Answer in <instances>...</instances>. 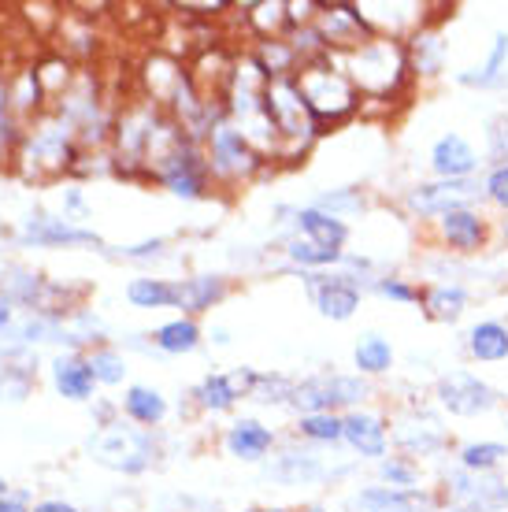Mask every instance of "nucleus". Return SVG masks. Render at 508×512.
I'll use <instances>...</instances> for the list:
<instances>
[{
	"instance_id": "obj_6",
	"label": "nucleus",
	"mask_w": 508,
	"mask_h": 512,
	"mask_svg": "<svg viewBox=\"0 0 508 512\" xmlns=\"http://www.w3.org/2000/svg\"><path fill=\"white\" fill-rule=\"evenodd\" d=\"M89 449L97 461L115 468V472H141L153 461V438L138 427H123V423H112L101 435H93Z\"/></svg>"
},
{
	"instance_id": "obj_46",
	"label": "nucleus",
	"mask_w": 508,
	"mask_h": 512,
	"mask_svg": "<svg viewBox=\"0 0 508 512\" xmlns=\"http://www.w3.org/2000/svg\"><path fill=\"white\" fill-rule=\"evenodd\" d=\"M249 512H286V509H249Z\"/></svg>"
},
{
	"instance_id": "obj_39",
	"label": "nucleus",
	"mask_w": 508,
	"mask_h": 512,
	"mask_svg": "<svg viewBox=\"0 0 508 512\" xmlns=\"http://www.w3.org/2000/svg\"><path fill=\"white\" fill-rule=\"evenodd\" d=\"M483 193L497 208H505L508 212V164L490 167V175H486V182H483Z\"/></svg>"
},
{
	"instance_id": "obj_25",
	"label": "nucleus",
	"mask_w": 508,
	"mask_h": 512,
	"mask_svg": "<svg viewBox=\"0 0 508 512\" xmlns=\"http://www.w3.org/2000/svg\"><path fill=\"white\" fill-rule=\"evenodd\" d=\"M353 360L364 375H382L394 368V346L382 334H364L353 349Z\"/></svg>"
},
{
	"instance_id": "obj_16",
	"label": "nucleus",
	"mask_w": 508,
	"mask_h": 512,
	"mask_svg": "<svg viewBox=\"0 0 508 512\" xmlns=\"http://www.w3.org/2000/svg\"><path fill=\"white\" fill-rule=\"evenodd\" d=\"M293 223H297V231L305 234L308 242L323 245V249H338V253H342L345 238H349V227H345V219L327 216V212H319L316 205L301 208V212L293 216Z\"/></svg>"
},
{
	"instance_id": "obj_43",
	"label": "nucleus",
	"mask_w": 508,
	"mask_h": 512,
	"mask_svg": "<svg viewBox=\"0 0 508 512\" xmlns=\"http://www.w3.org/2000/svg\"><path fill=\"white\" fill-rule=\"evenodd\" d=\"M34 512H78L75 505H67V501H41Z\"/></svg>"
},
{
	"instance_id": "obj_24",
	"label": "nucleus",
	"mask_w": 508,
	"mask_h": 512,
	"mask_svg": "<svg viewBox=\"0 0 508 512\" xmlns=\"http://www.w3.org/2000/svg\"><path fill=\"white\" fill-rule=\"evenodd\" d=\"M267 475L279 483H316V479H327V468L312 453H286L279 457V464H267Z\"/></svg>"
},
{
	"instance_id": "obj_50",
	"label": "nucleus",
	"mask_w": 508,
	"mask_h": 512,
	"mask_svg": "<svg viewBox=\"0 0 508 512\" xmlns=\"http://www.w3.org/2000/svg\"><path fill=\"white\" fill-rule=\"evenodd\" d=\"M505 427H508V423H505Z\"/></svg>"
},
{
	"instance_id": "obj_8",
	"label": "nucleus",
	"mask_w": 508,
	"mask_h": 512,
	"mask_svg": "<svg viewBox=\"0 0 508 512\" xmlns=\"http://www.w3.org/2000/svg\"><path fill=\"white\" fill-rule=\"evenodd\" d=\"M438 405L453 416H483L497 405L494 386H486L479 375L471 372H449L438 379Z\"/></svg>"
},
{
	"instance_id": "obj_21",
	"label": "nucleus",
	"mask_w": 508,
	"mask_h": 512,
	"mask_svg": "<svg viewBox=\"0 0 508 512\" xmlns=\"http://www.w3.org/2000/svg\"><path fill=\"white\" fill-rule=\"evenodd\" d=\"M505 78H508V30H501V34L494 38L490 56H486V64L464 71L460 82H464V86H479V90H494V86H501Z\"/></svg>"
},
{
	"instance_id": "obj_47",
	"label": "nucleus",
	"mask_w": 508,
	"mask_h": 512,
	"mask_svg": "<svg viewBox=\"0 0 508 512\" xmlns=\"http://www.w3.org/2000/svg\"><path fill=\"white\" fill-rule=\"evenodd\" d=\"M0 494H8V483H4V479H0Z\"/></svg>"
},
{
	"instance_id": "obj_13",
	"label": "nucleus",
	"mask_w": 508,
	"mask_h": 512,
	"mask_svg": "<svg viewBox=\"0 0 508 512\" xmlns=\"http://www.w3.org/2000/svg\"><path fill=\"white\" fill-rule=\"evenodd\" d=\"M356 512H442L431 494L416 490H394V487H368L353 498Z\"/></svg>"
},
{
	"instance_id": "obj_17",
	"label": "nucleus",
	"mask_w": 508,
	"mask_h": 512,
	"mask_svg": "<svg viewBox=\"0 0 508 512\" xmlns=\"http://www.w3.org/2000/svg\"><path fill=\"white\" fill-rule=\"evenodd\" d=\"M420 305L431 320L457 323L464 316V308H468V294H464V286H457V282H438L427 294H420Z\"/></svg>"
},
{
	"instance_id": "obj_38",
	"label": "nucleus",
	"mask_w": 508,
	"mask_h": 512,
	"mask_svg": "<svg viewBox=\"0 0 508 512\" xmlns=\"http://www.w3.org/2000/svg\"><path fill=\"white\" fill-rule=\"evenodd\" d=\"M249 19L260 26V34H264V41H267V38H275L279 26L290 19V8H286V4H256L253 12H249Z\"/></svg>"
},
{
	"instance_id": "obj_22",
	"label": "nucleus",
	"mask_w": 508,
	"mask_h": 512,
	"mask_svg": "<svg viewBox=\"0 0 508 512\" xmlns=\"http://www.w3.org/2000/svg\"><path fill=\"white\" fill-rule=\"evenodd\" d=\"M52 379H56V390L64 397H75V401H86L93 394V368H89V360H78V357H60L56 360V368H52Z\"/></svg>"
},
{
	"instance_id": "obj_40",
	"label": "nucleus",
	"mask_w": 508,
	"mask_h": 512,
	"mask_svg": "<svg viewBox=\"0 0 508 512\" xmlns=\"http://www.w3.org/2000/svg\"><path fill=\"white\" fill-rule=\"evenodd\" d=\"M486 141H490V160L508 164V116L490 119V127H486Z\"/></svg>"
},
{
	"instance_id": "obj_15",
	"label": "nucleus",
	"mask_w": 508,
	"mask_h": 512,
	"mask_svg": "<svg viewBox=\"0 0 508 512\" xmlns=\"http://www.w3.org/2000/svg\"><path fill=\"white\" fill-rule=\"evenodd\" d=\"M345 423V442L360 453V457H386V423L375 412L353 409L349 416H342Z\"/></svg>"
},
{
	"instance_id": "obj_9",
	"label": "nucleus",
	"mask_w": 508,
	"mask_h": 512,
	"mask_svg": "<svg viewBox=\"0 0 508 512\" xmlns=\"http://www.w3.org/2000/svg\"><path fill=\"white\" fill-rule=\"evenodd\" d=\"M212 171L219 175H230V179H245V175H253L256 167H260V153H256L249 138H245L238 127H230V123H219L212 130Z\"/></svg>"
},
{
	"instance_id": "obj_49",
	"label": "nucleus",
	"mask_w": 508,
	"mask_h": 512,
	"mask_svg": "<svg viewBox=\"0 0 508 512\" xmlns=\"http://www.w3.org/2000/svg\"><path fill=\"white\" fill-rule=\"evenodd\" d=\"M308 512H323V509H308Z\"/></svg>"
},
{
	"instance_id": "obj_35",
	"label": "nucleus",
	"mask_w": 508,
	"mask_h": 512,
	"mask_svg": "<svg viewBox=\"0 0 508 512\" xmlns=\"http://www.w3.org/2000/svg\"><path fill=\"white\" fill-rule=\"evenodd\" d=\"M89 368H93V379L97 383H123V375H127V364H123V357L119 353H112V349H97L93 357H89Z\"/></svg>"
},
{
	"instance_id": "obj_48",
	"label": "nucleus",
	"mask_w": 508,
	"mask_h": 512,
	"mask_svg": "<svg viewBox=\"0 0 508 512\" xmlns=\"http://www.w3.org/2000/svg\"><path fill=\"white\" fill-rule=\"evenodd\" d=\"M501 234H505V238H508V219H505V223H501Z\"/></svg>"
},
{
	"instance_id": "obj_10",
	"label": "nucleus",
	"mask_w": 508,
	"mask_h": 512,
	"mask_svg": "<svg viewBox=\"0 0 508 512\" xmlns=\"http://www.w3.org/2000/svg\"><path fill=\"white\" fill-rule=\"evenodd\" d=\"M316 308L327 320H349L360 308V279L356 275H305Z\"/></svg>"
},
{
	"instance_id": "obj_30",
	"label": "nucleus",
	"mask_w": 508,
	"mask_h": 512,
	"mask_svg": "<svg viewBox=\"0 0 508 512\" xmlns=\"http://www.w3.org/2000/svg\"><path fill=\"white\" fill-rule=\"evenodd\" d=\"M505 457L508 449L501 442H468V446L460 449V468H468V472H494Z\"/></svg>"
},
{
	"instance_id": "obj_36",
	"label": "nucleus",
	"mask_w": 508,
	"mask_h": 512,
	"mask_svg": "<svg viewBox=\"0 0 508 512\" xmlns=\"http://www.w3.org/2000/svg\"><path fill=\"white\" fill-rule=\"evenodd\" d=\"M293 386H297V383L282 379V375H256V383H253V390H249V394H253L256 401L271 405V401H290Z\"/></svg>"
},
{
	"instance_id": "obj_19",
	"label": "nucleus",
	"mask_w": 508,
	"mask_h": 512,
	"mask_svg": "<svg viewBox=\"0 0 508 512\" xmlns=\"http://www.w3.org/2000/svg\"><path fill=\"white\" fill-rule=\"evenodd\" d=\"M271 446H275V435L256 420L234 423V427L227 431V449L234 453V457H242V461H260Z\"/></svg>"
},
{
	"instance_id": "obj_4",
	"label": "nucleus",
	"mask_w": 508,
	"mask_h": 512,
	"mask_svg": "<svg viewBox=\"0 0 508 512\" xmlns=\"http://www.w3.org/2000/svg\"><path fill=\"white\" fill-rule=\"evenodd\" d=\"M508 483L494 472H468L449 468L445 472V512H505Z\"/></svg>"
},
{
	"instance_id": "obj_37",
	"label": "nucleus",
	"mask_w": 508,
	"mask_h": 512,
	"mask_svg": "<svg viewBox=\"0 0 508 512\" xmlns=\"http://www.w3.org/2000/svg\"><path fill=\"white\" fill-rule=\"evenodd\" d=\"M316 208L327 212V216L342 219L345 212H360V208H364V197H360V190H334V193H323L316 201Z\"/></svg>"
},
{
	"instance_id": "obj_23",
	"label": "nucleus",
	"mask_w": 508,
	"mask_h": 512,
	"mask_svg": "<svg viewBox=\"0 0 508 512\" xmlns=\"http://www.w3.org/2000/svg\"><path fill=\"white\" fill-rule=\"evenodd\" d=\"M23 242H34V245H97V234L67 227V223H60V219H38V223H30V227H26Z\"/></svg>"
},
{
	"instance_id": "obj_2",
	"label": "nucleus",
	"mask_w": 508,
	"mask_h": 512,
	"mask_svg": "<svg viewBox=\"0 0 508 512\" xmlns=\"http://www.w3.org/2000/svg\"><path fill=\"white\" fill-rule=\"evenodd\" d=\"M293 78H297V90H301L305 104L312 108L319 127L323 123H342V119H349L360 108V93H356V86L345 75V67L334 60L331 52L301 64V71Z\"/></svg>"
},
{
	"instance_id": "obj_14",
	"label": "nucleus",
	"mask_w": 508,
	"mask_h": 512,
	"mask_svg": "<svg viewBox=\"0 0 508 512\" xmlns=\"http://www.w3.org/2000/svg\"><path fill=\"white\" fill-rule=\"evenodd\" d=\"M431 167L438 179H471L475 167H479V156H475L468 138H460V134H442L431 149Z\"/></svg>"
},
{
	"instance_id": "obj_33",
	"label": "nucleus",
	"mask_w": 508,
	"mask_h": 512,
	"mask_svg": "<svg viewBox=\"0 0 508 512\" xmlns=\"http://www.w3.org/2000/svg\"><path fill=\"white\" fill-rule=\"evenodd\" d=\"M379 475L382 483L394 490H416V483H420V468L408 461V457H382Z\"/></svg>"
},
{
	"instance_id": "obj_28",
	"label": "nucleus",
	"mask_w": 508,
	"mask_h": 512,
	"mask_svg": "<svg viewBox=\"0 0 508 512\" xmlns=\"http://www.w3.org/2000/svg\"><path fill=\"white\" fill-rule=\"evenodd\" d=\"M130 305L138 308H171L175 305V286L164 279H134L127 286Z\"/></svg>"
},
{
	"instance_id": "obj_44",
	"label": "nucleus",
	"mask_w": 508,
	"mask_h": 512,
	"mask_svg": "<svg viewBox=\"0 0 508 512\" xmlns=\"http://www.w3.org/2000/svg\"><path fill=\"white\" fill-rule=\"evenodd\" d=\"M0 512H26V505L15 498H0Z\"/></svg>"
},
{
	"instance_id": "obj_5",
	"label": "nucleus",
	"mask_w": 508,
	"mask_h": 512,
	"mask_svg": "<svg viewBox=\"0 0 508 512\" xmlns=\"http://www.w3.org/2000/svg\"><path fill=\"white\" fill-rule=\"evenodd\" d=\"M368 397V383L360 375H319V379H308V383L293 386L290 405L297 412H334L345 409V405H360Z\"/></svg>"
},
{
	"instance_id": "obj_27",
	"label": "nucleus",
	"mask_w": 508,
	"mask_h": 512,
	"mask_svg": "<svg viewBox=\"0 0 508 512\" xmlns=\"http://www.w3.org/2000/svg\"><path fill=\"white\" fill-rule=\"evenodd\" d=\"M405 49H408V64H412L416 75H438V71H442L445 41L438 38V34L420 30V34L412 38V45H405Z\"/></svg>"
},
{
	"instance_id": "obj_45",
	"label": "nucleus",
	"mask_w": 508,
	"mask_h": 512,
	"mask_svg": "<svg viewBox=\"0 0 508 512\" xmlns=\"http://www.w3.org/2000/svg\"><path fill=\"white\" fill-rule=\"evenodd\" d=\"M8 320H12V308H8V301H0V331L8 327Z\"/></svg>"
},
{
	"instance_id": "obj_42",
	"label": "nucleus",
	"mask_w": 508,
	"mask_h": 512,
	"mask_svg": "<svg viewBox=\"0 0 508 512\" xmlns=\"http://www.w3.org/2000/svg\"><path fill=\"white\" fill-rule=\"evenodd\" d=\"M164 249V242L160 238H153V242H141V245H130V249H123V256H134V260H145V256H156Z\"/></svg>"
},
{
	"instance_id": "obj_7",
	"label": "nucleus",
	"mask_w": 508,
	"mask_h": 512,
	"mask_svg": "<svg viewBox=\"0 0 508 512\" xmlns=\"http://www.w3.org/2000/svg\"><path fill=\"white\" fill-rule=\"evenodd\" d=\"M479 182L475 179H438V182H423V186H412L405 193L408 212L427 219H438L445 212H457V208H471L479 201Z\"/></svg>"
},
{
	"instance_id": "obj_29",
	"label": "nucleus",
	"mask_w": 508,
	"mask_h": 512,
	"mask_svg": "<svg viewBox=\"0 0 508 512\" xmlns=\"http://www.w3.org/2000/svg\"><path fill=\"white\" fill-rule=\"evenodd\" d=\"M197 342H201V331L193 320H171L156 331V346L164 353H193Z\"/></svg>"
},
{
	"instance_id": "obj_18",
	"label": "nucleus",
	"mask_w": 508,
	"mask_h": 512,
	"mask_svg": "<svg viewBox=\"0 0 508 512\" xmlns=\"http://www.w3.org/2000/svg\"><path fill=\"white\" fill-rule=\"evenodd\" d=\"M227 294V282L219 275H197V279H186L175 286V308H186V312H204L216 301H223Z\"/></svg>"
},
{
	"instance_id": "obj_41",
	"label": "nucleus",
	"mask_w": 508,
	"mask_h": 512,
	"mask_svg": "<svg viewBox=\"0 0 508 512\" xmlns=\"http://www.w3.org/2000/svg\"><path fill=\"white\" fill-rule=\"evenodd\" d=\"M375 290H379L382 297H390V301H401V305L420 301V290H416V286H408L405 279H375Z\"/></svg>"
},
{
	"instance_id": "obj_11",
	"label": "nucleus",
	"mask_w": 508,
	"mask_h": 512,
	"mask_svg": "<svg viewBox=\"0 0 508 512\" xmlns=\"http://www.w3.org/2000/svg\"><path fill=\"white\" fill-rule=\"evenodd\" d=\"M394 442L405 449L408 457H431L445 446V427L434 420L431 412L408 409L394 420Z\"/></svg>"
},
{
	"instance_id": "obj_20",
	"label": "nucleus",
	"mask_w": 508,
	"mask_h": 512,
	"mask_svg": "<svg viewBox=\"0 0 508 512\" xmlns=\"http://www.w3.org/2000/svg\"><path fill=\"white\" fill-rule=\"evenodd\" d=\"M468 353L475 360H505L508 357V327L501 320H483L468 331Z\"/></svg>"
},
{
	"instance_id": "obj_34",
	"label": "nucleus",
	"mask_w": 508,
	"mask_h": 512,
	"mask_svg": "<svg viewBox=\"0 0 508 512\" xmlns=\"http://www.w3.org/2000/svg\"><path fill=\"white\" fill-rule=\"evenodd\" d=\"M286 253H290V260L293 264H301V268H327V264H338L345 253H338V249H323V245H316V242H290L286 245Z\"/></svg>"
},
{
	"instance_id": "obj_1",
	"label": "nucleus",
	"mask_w": 508,
	"mask_h": 512,
	"mask_svg": "<svg viewBox=\"0 0 508 512\" xmlns=\"http://www.w3.org/2000/svg\"><path fill=\"white\" fill-rule=\"evenodd\" d=\"M342 67L349 82L356 86V93L368 97V101H394V97H401L408 86V75H412L405 45L397 38H379V34L345 52Z\"/></svg>"
},
{
	"instance_id": "obj_31",
	"label": "nucleus",
	"mask_w": 508,
	"mask_h": 512,
	"mask_svg": "<svg viewBox=\"0 0 508 512\" xmlns=\"http://www.w3.org/2000/svg\"><path fill=\"white\" fill-rule=\"evenodd\" d=\"M197 401H201V409L223 412L238 401V386L230 383V375H208V379L197 386Z\"/></svg>"
},
{
	"instance_id": "obj_26",
	"label": "nucleus",
	"mask_w": 508,
	"mask_h": 512,
	"mask_svg": "<svg viewBox=\"0 0 508 512\" xmlns=\"http://www.w3.org/2000/svg\"><path fill=\"white\" fill-rule=\"evenodd\" d=\"M123 405H127L130 420L145 423V427H156L167 416V401L160 397V390H149V386H130Z\"/></svg>"
},
{
	"instance_id": "obj_32",
	"label": "nucleus",
	"mask_w": 508,
	"mask_h": 512,
	"mask_svg": "<svg viewBox=\"0 0 508 512\" xmlns=\"http://www.w3.org/2000/svg\"><path fill=\"white\" fill-rule=\"evenodd\" d=\"M301 435L312 442H342L345 423L334 412H312V416H301Z\"/></svg>"
},
{
	"instance_id": "obj_3",
	"label": "nucleus",
	"mask_w": 508,
	"mask_h": 512,
	"mask_svg": "<svg viewBox=\"0 0 508 512\" xmlns=\"http://www.w3.org/2000/svg\"><path fill=\"white\" fill-rule=\"evenodd\" d=\"M267 116L275 123L279 141H286L290 149H301V153L308 149V141L319 134L316 116H312V108H308L301 90H297V78L293 75L267 78Z\"/></svg>"
},
{
	"instance_id": "obj_12",
	"label": "nucleus",
	"mask_w": 508,
	"mask_h": 512,
	"mask_svg": "<svg viewBox=\"0 0 508 512\" xmlns=\"http://www.w3.org/2000/svg\"><path fill=\"white\" fill-rule=\"evenodd\" d=\"M434 227H438V238L449 249H457V253H479L486 245V238H490V227H486V219L475 208L445 212V216L434 219Z\"/></svg>"
}]
</instances>
